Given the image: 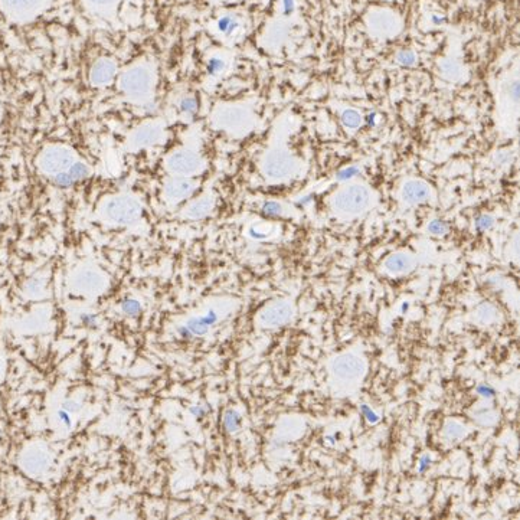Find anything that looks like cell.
Here are the masks:
<instances>
[{
    "instance_id": "obj_1",
    "label": "cell",
    "mask_w": 520,
    "mask_h": 520,
    "mask_svg": "<svg viewBox=\"0 0 520 520\" xmlns=\"http://www.w3.org/2000/svg\"><path fill=\"white\" fill-rule=\"evenodd\" d=\"M48 0H0V6L7 18L25 22L33 19L45 7Z\"/></svg>"
},
{
    "instance_id": "obj_2",
    "label": "cell",
    "mask_w": 520,
    "mask_h": 520,
    "mask_svg": "<svg viewBox=\"0 0 520 520\" xmlns=\"http://www.w3.org/2000/svg\"><path fill=\"white\" fill-rule=\"evenodd\" d=\"M333 370L340 378H356L363 372V363L355 356H342L333 363Z\"/></svg>"
},
{
    "instance_id": "obj_3",
    "label": "cell",
    "mask_w": 520,
    "mask_h": 520,
    "mask_svg": "<svg viewBox=\"0 0 520 520\" xmlns=\"http://www.w3.org/2000/svg\"><path fill=\"white\" fill-rule=\"evenodd\" d=\"M366 203V193L359 188H353L352 191L345 192L334 200V206L342 211H357Z\"/></svg>"
},
{
    "instance_id": "obj_4",
    "label": "cell",
    "mask_w": 520,
    "mask_h": 520,
    "mask_svg": "<svg viewBox=\"0 0 520 520\" xmlns=\"http://www.w3.org/2000/svg\"><path fill=\"white\" fill-rule=\"evenodd\" d=\"M290 317H291V308H290L288 304H275V305L270 307L262 314V320L265 323H270L271 326H278L281 323H285Z\"/></svg>"
},
{
    "instance_id": "obj_5",
    "label": "cell",
    "mask_w": 520,
    "mask_h": 520,
    "mask_svg": "<svg viewBox=\"0 0 520 520\" xmlns=\"http://www.w3.org/2000/svg\"><path fill=\"white\" fill-rule=\"evenodd\" d=\"M217 320V313L211 310L206 316H203V317H200V319H193V320H191V322L186 325V327L189 328V331L192 333V336H193V334H197V336H199V334H205V333L209 330V327L214 325Z\"/></svg>"
},
{
    "instance_id": "obj_6",
    "label": "cell",
    "mask_w": 520,
    "mask_h": 520,
    "mask_svg": "<svg viewBox=\"0 0 520 520\" xmlns=\"http://www.w3.org/2000/svg\"><path fill=\"white\" fill-rule=\"evenodd\" d=\"M430 196L428 188L421 182H410L404 188V197L408 202H422Z\"/></svg>"
},
{
    "instance_id": "obj_7",
    "label": "cell",
    "mask_w": 520,
    "mask_h": 520,
    "mask_svg": "<svg viewBox=\"0 0 520 520\" xmlns=\"http://www.w3.org/2000/svg\"><path fill=\"white\" fill-rule=\"evenodd\" d=\"M385 267L389 270L390 273H402L405 270H408L411 267V260L402 254H398V255H393L388 258V261L385 262Z\"/></svg>"
},
{
    "instance_id": "obj_8",
    "label": "cell",
    "mask_w": 520,
    "mask_h": 520,
    "mask_svg": "<svg viewBox=\"0 0 520 520\" xmlns=\"http://www.w3.org/2000/svg\"><path fill=\"white\" fill-rule=\"evenodd\" d=\"M87 3L94 12L100 15H109L117 7L118 0H87Z\"/></svg>"
},
{
    "instance_id": "obj_9",
    "label": "cell",
    "mask_w": 520,
    "mask_h": 520,
    "mask_svg": "<svg viewBox=\"0 0 520 520\" xmlns=\"http://www.w3.org/2000/svg\"><path fill=\"white\" fill-rule=\"evenodd\" d=\"M241 424H242V418H241V415H239L238 412L234 411V410L226 411L225 416H223V425H225L226 431H229V433H237L239 428H241Z\"/></svg>"
},
{
    "instance_id": "obj_10",
    "label": "cell",
    "mask_w": 520,
    "mask_h": 520,
    "mask_svg": "<svg viewBox=\"0 0 520 520\" xmlns=\"http://www.w3.org/2000/svg\"><path fill=\"white\" fill-rule=\"evenodd\" d=\"M104 68H95V71H94V78H95V82H100V84H103V82H107L109 80V77H111V74H112V65L109 64V62H107V61H104Z\"/></svg>"
},
{
    "instance_id": "obj_11",
    "label": "cell",
    "mask_w": 520,
    "mask_h": 520,
    "mask_svg": "<svg viewBox=\"0 0 520 520\" xmlns=\"http://www.w3.org/2000/svg\"><path fill=\"white\" fill-rule=\"evenodd\" d=\"M342 118H343V123L346 124L347 127H352V129H355V127H357L360 124V115L356 111H353V109L345 111Z\"/></svg>"
},
{
    "instance_id": "obj_12",
    "label": "cell",
    "mask_w": 520,
    "mask_h": 520,
    "mask_svg": "<svg viewBox=\"0 0 520 520\" xmlns=\"http://www.w3.org/2000/svg\"><path fill=\"white\" fill-rule=\"evenodd\" d=\"M121 308L123 311L127 314V316H137L140 313V303L136 301V300H126L124 303L121 304Z\"/></svg>"
},
{
    "instance_id": "obj_13",
    "label": "cell",
    "mask_w": 520,
    "mask_h": 520,
    "mask_svg": "<svg viewBox=\"0 0 520 520\" xmlns=\"http://www.w3.org/2000/svg\"><path fill=\"white\" fill-rule=\"evenodd\" d=\"M262 212L267 217H278L281 214V205H278L277 202H267L262 206Z\"/></svg>"
},
{
    "instance_id": "obj_14",
    "label": "cell",
    "mask_w": 520,
    "mask_h": 520,
    "mask_svg": "<svg viewBox=\"0 0 520 520\" xmlns=\"http://www.w3.org/2000/svg\"><path fill=\"white\" fill-rule=\"evenodd\" d=\"M493 226V218L489 215H481L476 219V228L478 231H486Z\"/></svg>"
},
{
    "instance_id": "obj_15",
    "label": "cell",
    "mask_w": 520,
    "mask_h": 520,
    "mask_svg": "<svg viewBox=\"0 0 520 520\" xmlns=\"http://www.w3.org/2000/svg\"><path fill=\"white\" fill-rule=\"evenodd\" d=\"M428 231L434 235H442L444 232H447V225L442 220H433L428 225Z\"/></svg>"
},
{
    "instance_id": "obj_16",
    "label": "cell",
    "mask_w": 520,
    "mask_h": 520,
    "mask_svg": "<svg viewBox=\"0 0 520 520\" xmlns=\"http://www.w3.org/2000/svg\"><path fill=\"white\" fill-rule=\"evenodd\" d=\"M445 433H447L448 437H451V438H460V437L464 434V428H463L461 425H458V424L451 422V424H448V425H447Z\"/></svg>"
},
{
    "instance_id": "obj_17",
    "label": "cell",
    "mask_w": 520,
    "mask_h": 520,
    "mask_svg": "<svg viewBox=\"0 0 520 520\" xmlns=\"http://www.w3.org/2000/svg\"><path fill=\"white\" fill-rule=\"evenodd\" d=\"M360 411H362V413L366 416V419H368L370 424H375V422H378V421H379V416H378L375 412L372 411L369 407H366V405H362V407H360Z\"/></svg>"
},
{
    "instance_id": "obj_18",
    "label": "cell",
    "mask_w": 520,
    "mask_h": 520,
    "mask_svg": "<svg viewBox=\"0 0 520 520\" xmlns=\"http://www.w3.org/2000/svg\"><path fill=\"white\" fill-rule=\"evenodd\" d=\"M477 392L483 396V398H493L496 395V390L493 389L490 385H480L477 388Z\"/></svg>"
},
{
    "instance_id": "obj_19",
    "label": "cell",
    "mask_w": 520,
    "mask_h": 520,
    "mask_svg": "<svg viewBox=\"0 0 520 520\" xmlns=\"http://www.w3.org/2000/svg\"><path fill=\"white\" fill-rule=\"evenodd\" d=\"M398 61H399L402 65H412L413 61H415V58H413V55H412L411 52H402V54H399Z\"/></svg>"
},
{
    "instance_id": "obj_20",
    "label": "cell",
    "mask_w": 520,
    "mask_h": 520,
    "mask_svg": "<svg viewBox=\"0 0 520 520\" xmlns=\"http://www.w3.org/2000/svg\"><path fill=\"white\" fill-rule=\"evenodd\" d=\"M356 173H359V169H356V167H349V169L342 170L340 173L337 174V177H339L340 180H346V179H350L352 176H355Z\"/></svg>"
},
{
    "instance_id": "obj_21",
    "label": "cell",
    "mask_w": 520,
    "mask_h": 520,
    "mask_svg": "<svg viewBox=\"0 0 520 520\" xmlns=\"http://www.w3.org/2000/svg\"><path fill=\"white\" fill-rule=\"evenodd\" d=\"M431 465V457L430 455H424L422 458H421V461H419V471L421 473H424L425 470H428V467Z\"/></svg>"
},
{
    "instance_id": "obj_22",
    "label": "cell",
    "mask_w": 520,
    "mask_h": 520,
    "mask_svg": "<svg viewBox=\"0 0 520 520\" xmlns=\"http://www.w3.org/2000/svg\"><path fill=\"white\" fill-rule=\"evenodd\" d=\"M222 66H223L222 65V61H219V59H212V61L209 62V66H208V68H209V72H211V74H215Z\"/></svg>"
},
{
    "instance_id": "obj_23",
    "label": "cell",
    "mask_w": 520,
    "mask_h": 520,
    "mask_svg": "<svg viewBox=\"0 0 520 520\" xmlns=\"http://www.w3.org/2000/svg\"><path fill=\"white\" fill-rule=\"evenodd\" d=\"M81 319H82V322H84L85 325H94V323H95V317H94V316H89V314L82 316Z\"/></svg>"
},
{
    "instance_id": "obj_24",
    "label": "cell",
    "mask_w": 520,
    "mask_h": 520,
    "mask_svg": "<svg viewBox=\"0 0 520 520\" xmlns=\"http://www.w3.org/2000/svg\"><path fill=\"white\" fill-rule=\"evenodd\" d=\"M59 418H61V421L65 422L66 425L71 424V419H69V416H68V413H66L65 411H59Z\"/></svg>"
},
{
    "instance_id": "obj_25",
    "label": "cell",
    "mask_w": 520,
    "mask_h": 520,
    "mask_svg": "<svg viewBox=\"0 0 520 520\" xmlns=\"http://www.w3.org/2000/svg\"><path fill=\"white\" fill-rule=\"evenodd\" d=\"M192 412L195 413L196 416H203L206 411H205L203 408H200V407H195V408H192Z\"/></svg>"
},
{
    "instance_id": "obj_26",
    "label": "cell",
    "mask_w": 520,
    "mask_h": 520,
    "mask_svg": "<svg viewBox=\"0 0 520 520\" xmlns=\"http://www.w3.org/2000/svg\"><path fill=\"white\" fill-rule=\"evenodd\" d=\"M408 307H410V304H404V305H402V311H407Z\"/></svg>"
}]
</instances>
